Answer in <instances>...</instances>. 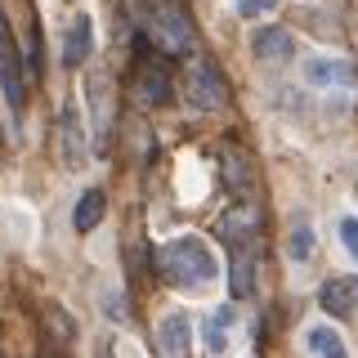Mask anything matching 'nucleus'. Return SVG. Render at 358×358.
Listing matches in <instances>:
<instances>
[{
    "label": "nucleus",
    "mask_w": 358,
    "mask_h": 358,
    "mask_svg": "<svg viewBox=\"0 0 358 358\" xmlns=\"http://www.w3.org/2000/svg\"><path fill=\"white\" fill-rule=\"evenodd\" d=\"M54 139H59V157H63L67 171H81V166H85V148H81V121H76V108H72V103L59 108Z\"/></svg>",
    "instance_id": "423d86ee"
},
{
    "label": "nucleus",
    "mask_w": 358,
    "mask_h": 358,
    "mask_svg": "<svg viewBox=\"0 0 358 358\" xmlns=\"http://www.w3.org/2000/svg\"><path fill=\"white\" fill-rule=\"evenodd\" d=\"M103 210H108V201H103V193H99V188H90V193L81 197V201H76V229H81V233H90V229H94V224L99 220H103Z\"/></svg>",
    "instance_id": "4468645a"
},
{
    "label": "nucleus",
    "mask_w": 358,
    "mask_h": 358,
    "mask_svg": "<svg viewBox=\"0 0 358 358\" xmlns=\"http://www.w3.org/2000/svg\"><path fill=\"white\" fill-rule=\"evenodd\" d=\"M157 350H162V358H188V350H193V331H188V318L179 309L162 313V322H157Z\"/></svg>",
    "instance_id": "0eeeda50"
},
{
    "label": "nucleus",
    "mask_w": 358,
    "mask_h": 358,
    "mask_svg": "<svg viewBox=\"0 0 358 358\" xmlns=\"http://www.w3.org/2000/svg\"><path fill=\"white\" fill-rule=\"evenodd\" d=\"M143 36L162 54H188L193 41H197V31H193V18H188V9L179 5V0H162V5H152L148 14H143Z\"/></svg>",
    "instance_id": "f03ea898"
},
{
    "label": "nucleus",
    "mask_w": 358,
    "mask_h": 358,
    "mask_svg": "<svg viewBox=\"0 0 358 358\" xmlns=\"http://www.w3.org/2000/svg\"><path fill=\"white\" fill-rule=\"evenodd\" d=\"M0 358H5V354H0Z\"/></svg>",
    "instance_id": "412c9836"
},
{
    "label": "nucleus",
    "mask_w": 358,
    "mask_h": 358,
    "mask_svg": "<svg viewBox=\"0 0 358 358\" xmlns=\"http://www.w3.org/2000/svg\"><path fill=\"white\" fill-rule=\"evenodd\" d=\"M85 54H90V18L76 14L72 31H67V45H63V67H81Z\"/></svg>",
    "instance_id": "f8f14e48"
},
{
    "label": "nucleus",
    "mask_w": 358,
    "mask_h": 358,
    "mask_svg": "<svg viewBox=\"0 0 358 358\" xmlns=\"http://www.w3.org/2000/svg\"><path fill=\"white\" fill-rule=\"evenodd\" d=\"M157 264H162V273L171 278L179 291H201L215 282L220 264H215V251H210L201 238H175L166 242L162 251H157Z\"/></svg>",
    "instance_id": "f257e3e1"
},
{
    "label": "nucleus",
    "mask_w": 358,
    "mask_h": 358,
    "mask_svg": "<svg viewBox=\"0 0 358 358\" xmlns=\"http://www.w3.org/2000/svg\"><path fill=\"white\" fill-rule=\"evenodd\" d=\"M206 350L210 354H224L229 350V309H220V313H210V322H206Z\"/></svg>",
    "instance_id": "2eb2a0df"
},
{
    "label": "nucleus",
    "mask_w": 358,
    "mask_h": 358,
    "mask_svg": "<svg viewBox=\"0 0 358 358\" xmlns=\"http://www.w3.org/2000/svg\"><path fill=\"white\" fill-rule=\"evenodd\" d=\"M305 81L309 85H354V63H345V59H309Z\"/></svg>",
    "instance_id": "9d476101"
},
{
    "label": "nucleus",
    "mask_w": 358,
    "mask_h": 358,
    "mask_svg": "<svg viewBox=\"0 0 358 358\" xmlns=\"http://www.w3.org/2000/svg\"><path fill=\"white\" fill-rule=\"evenodd\" d=\"M45 313H50V327L59 331L63 341H72V331H76V327H72V313H63L59 305H50V309H45Z\"/></svg>",
    "instance_id": "f3484780"
},
{
    "label": "nucleus",
    "mask_w": 358,
    "mask_h": 358,
    "mask_svg": "<svg viewBox=\"0 0 358 358\" xmlns=\"http://www.w3.org/2000/svg\"><path fill=\"white\" fill-rule=\"evenodd\" d=\"M309 251H313V233L305 224H296V233H291V255H296V260H309Z\"/></svg>",
    "instance_id": "dca6fc26"
},
{
    "label": "nucleus",
    "mask_w": 358,
    "mask_h": 358,
    "mask_svg": "<svg viewBox=\"0 0 358 358\" xmlns=\"http://www.w3.org/2000/svg\"><path fill=\"white\" fill-rule=\"evenodd\" d=\"M171 54H162L148 36L134 41V99L143 108H162L171 99Z\"/></svg>",
    "instance_id": "7ed1b4c3"
},
{
    "label": "nucleus",
    "mask_w": 358,
    "mask_h": 358,
    "mask_svg": "<svg viewBox=\"0 0 358 358\" xmlns=\"http://www.w3.org/2000/svg\"><path fill=\"white\" fill-rule=\"evenodd\" d=\"M291 50H296V41H291L287 27H260L255 31V54H260L264 63H287Z\"/></svg>",
    "instance_id": "9b49d317"
},
{
    "label": "nucleus",
    "mask_w": 358,
    "mask_h": 358,
    "mask_svg": "<svg viewBox=\"0 0 358 358\" xmlns=\"http://www.w3.org/2000/svg\"><path fill=\"white\" fill-rule=\"evenodd\" d=\"M90 99H94V134L99 148H108V130H112V81L103 72L90 76Z\"/></svg>",
    "instance_id": "1a4fd4ad"
},
{
    "label": "nucleus",
    "mask_w": 358,
    "mask_h": 358,
    "mask_svg": "<svg viewBox=\"0 0 358 358\" xmlns=\"http://www.w3.org/2000/svg\"><path fill=\"white\" fill-rule=\"evenodd\" d=\"M229 90H224V76L215 72V63H197L184 72V103L197 108V112H215L224 108Z\"/></svg>",
    "instance_id": "20e7f679"
},
{
    "label": "nucleus",
    "mask_w": 358,
    "mask_h": 358,
    "mask_svg": "<svg viewBox=\"0 0 358 358\" xmlns=\"http://www.w3.org/2000/svg\"><path fill=\"white\" fill-rule=\"evenodd\" d=\"M278 0H238V14L242 18H255V14H268Z\"/></svg>",
    "instance_id": "6ab92c4d"
},
{
    "label": "nucleus",
    "mask_w": 358,
    "mask_h": 358,
    "mask_svg": "<svg viewBox=\"0 0 358 358\" xmlns=\"http://www.w3.org/2000/svg\"><path fill=\"white\" fill-rule=\"evenodd\" d=\"M305 350H309V358H350L345 354V341L331 327H313L305 336Z\"/></svg>",
    "instance_id": "ddd939ff"
},
{
    "label": "nucleus",
    "mask_w": 358,
    "mask_h": 358,
    "mask_svg": "<svg viewBox=\"0 0 358 358\" xmlns=\"http://www.w3.org/2000/svg\"><path fill=\"white\" fill-rule=\"evenodd\" d=\"M0 90H5L9 108H22L27 99V85H22V63H18V50H14V31L5 22V9H0Z\"/></svg>",
    "instance_id": "39448f33"
},
{
    "label": "nucleus",
    "mask_w": 358,
    "mask_h": 358,
    "mask_svg": "<svg viewBox=\"0 0 358 358\" xmlns=\"http://www.w3.org/2000/svg\"><path fill=\"white\" fill-rule=\"evenodd\" d=\"M341 242H345V251H350L354 260H358V220H354V215H345V220H341Z\"/></svg>",
    "instance_id": "a211bd4d"
},
{
    "label": "nucleus",
    "mask_w": 358,
    "mask_h": 358,
    "mask_svg": "<svg viewBox=\"0 0 358 358\" xmlns=\"http://www.w3.org/2000/svg\"><path fill=\"white\" fill-rule=\"evenodd\" d=\"M318 300H322V309H327L331 318H350L358 309V278H331V282H322Z\"/></svg>",
    "instance_id": "6e6552de"
},
{
    "label": "nucleus",
    "mask_w": 358,
    "mask_h": 358,
    "mask_svg": "<svg viewBox=\"0 0 358 358\" xmlns=\"http://www.w3.org/2000/svg\"><path fill=\"white\" fill-rule=\"evenodd\" d=\"M99 358H112V345H99Z\"/></svg>",
    "instance_id": "aec40b11"
}]
</instances>
